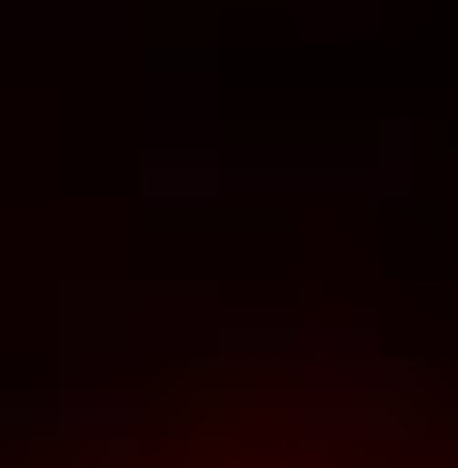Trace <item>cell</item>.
<instances>
[{"mask_svg":"<svg viewBox=\"0 0 458 468\" xmlns=\"http://www.w3.org/2000/svg\"><path fill=\"white\" fill-rule=\"evenodd\" d=\"M110 468H439V459H378L349 439H319L299 419H260V409H199L180 429L120 449Z\"/></svg>","mask_w":458,"mask_h":468,"instance_id":"cell-1","label":"cell"}]
</instances>
